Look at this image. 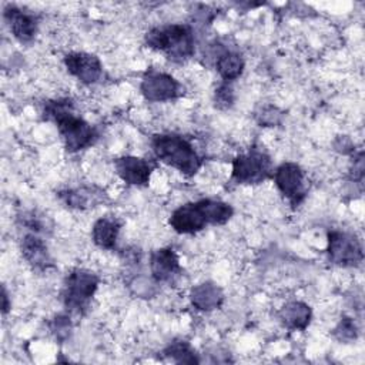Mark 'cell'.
Instances as JSON below:
<instances>
[{
  "mask_svg": "<svg viewBox=\"0 0 365 365\" xmlns=\"http://www.w3.org/2000/svg\"><path fill=\"white\" fill-rule=\"evenodd\" d=\"M4 19L7 20L10 30L17 40L27 43L34 38L37 33V19L34 14L14 6H7L4 9Z\"/></svg>",
  "mask_w": 365,
  "mask_h": 365,
  "instance_id": "4fadbf2b",
  "label": "cell"
},
{
  "mask_svg": "<svg viewBox=\"0 0 365 365\" xmlns=\"http://www.w3.org/2000/svg\"><path fill=\"white\" fill-rule=\"evenodd\" d=\"M279 117H281V114L278 113V110H277V108H274V107H269V108L262 110L259 123H261V124L274 125V124H277V123L279 121Z\"/></svg>",
  "mask_w": 365,
  "mask_h": 365,
  "instance_id": "cb8c5ba5",
  "label": "cell"
},
{
  "mask_svg": "<svg viewBox=\"0 0 365 365\" xmlns=\"http://www.w3.org/2000/svg\"><path fill=\"white\" fill-rule=\"evenodd\" d=\"M329 259L341 267H355L362 258V247L355 235L344 231L328 232Z\"/></svg>",
  "mask_w": 365,
  "mask_h": 365,
  "instance_id": "8992f818",
  "label": "cell"
},
{
  "mask_svg": "<svg viewBox=\"0 0 365 365\" xmlns=\"http://www.w3.org/2000/svg\"><path fill=\"white\" fill-rule=\"evenodd\" d=\"M279 318L291 329H305L311 319V309L304 302L292 301L279 311Z\"/></svg>",
  "mask_w": 365,
  "mask_h": 365,
  "instance_id": "2e32d148",
  "label": "cell"
},
{
  "mask_svg": "<svg viewBox=\"0 0 365 365\" xmlns=\"http://www.w3.org/2000/svg\"><path fill=\"white\" fill-rule=\"evenodd\" d=\"M335 335L341 339V341H349V339H355L356 336V327L355 322L351 318H344L339 325L335 328Z\"/></svg>",
  "mask_w": 365,
  "mask_h": 365,
  "instance_id": "7402d4cb",
  "label": "cell"
},
{
  "mask_svg": "<svg viewBox=\"0 0 365 365\" xmlns=\"http://www.w3.org/2000/svg\"><path fill=\"white\" fill-rule=\"evenodd\" d=\"M217 71L225 81H232L238 78L244 70V60L237 51H224L217 58Z\"/></svg>",
  "mask_w": 365,
  "mask_h": 365,
  "instance_id": "ac0fdd59",
  "label": "cell"
},
{
  "mask_svg": "<svg viewBox=\"0 0 365 365\" xmlns=\"http://www.w3.org/2000/svg\"><path fill=\"white\" fill-rule=\"evenodd\" d=\"M140 90L148 101H167L180 96L181 84L170 74L148 71L143 77Z\"/></svg>",
  "mask_w": 365,
  "mask_h": 365,
  "instance_id": "ba28073f",
  "label": "cell"
},
{
  "mask_svg": "<svg viewBox=\"0 0 365 365\" xmlns=\"http://www.w3.org/2000/svg\"><path fill=\"white\" fill-rule=\"evenodd\" d=\"M171 227L180 234H194L208 224L200 201L178 207L170 217Z\"/></svg>",
  "mask_w": 365,
  "mask_h": 365,
  "instance_id": "30bf717a",
  "label": "cell"
},
{
  "mask_svg": "<svg viewBox=\"0 0 365 365\" xmlns=\"http://www.w3.org/2000/svg\"><path fill=\"white\" fill-rule=\"evenodd\" d=\"M148 47L163 51L170 60L181 63L194 54V34L187 24H167L145 34Z\"/></svg>",
  "mask_w": 365,
  "mask_h": 365,
  "instance_id": "3957f363",
  "label": "cell"
},
{
  "mask_svg": "<svg viewBox=\"0 0 365 365\" xmlns=\"http://www.w3.org/2000/svg\"><path fill=\"white\" fill-rule=\"evenodd\" d=\"M150 268L153 278L158 282L173 281L181 272L178 257L173 248L155 250L150 258Z\"/></svg>",
  "mask_w": 365,
  "mask_h": 365,
  "instance_id": "7c38bea8",
  "label": "cell"
},
{
  "mask_svg": "<svg viewBox=\"0 0 365 365\" xmlns=\"http://www.w3.org/2000/svg\"><path fill=\"white\" fill-rule=\"evenodd\" d=\"M100 194V192H98ZM98 194L93 192L88 188H77V190H70L66 194H63V198L68 207L73 208H86V207H93L98 201Z\"/></svg>",
  "mask_w": 365,
  "mask_h": 365,
  "instance_id": "ffe728a7",
  "label": "cell"
},
{
  "mask_svg": "<svg viewBox=\"0 0 365 365\" xmlns=\"http://www.w3.org/2000/svg\"><path fill=\"white\" fill-rule=\"evenodd\" d=\"M269 170V157L264 151L252 148L232 161V180L238 184H257L268 177Z\"/></svg>",
  "mask_w": 365,
  "mask_h": 365,
  "instance_id": "5b68a950",
  "label": "cell"
},
{
  "mask_svg": "<svg viewBox=\"0 0 365 365\" xmlns=\"http://www.w3.org/2000/svg\"><path fill=\"white\" fill-rule=\"evenodd\" d=\"M164 354L167 356H170L174 362H184V364H194L198 362V359L194 355V351L191 349V346L184 342V341H175L173 342L165 351Z\"/></svg>",
  "mask_w": 365,
  "mask_h": 365,
  "instance_id": "44dd1931",
  "label": "cell"
},
{
  "mask_svg": "<svg viewBox=\"0 0 365 365\" xmlns=\"http://www.w3.org/2000/svg\"><path fill=\"white\" fill-rule=\"evenodd\" d=\"M215 101L218 103V106H224V107H230L232 104L234 96H232V90L228 87V84H222L217 90Z\"/></svg>",
  "mask_w": 365,
  "mask_h": 365,
  "instance_id": "603a6c76",
  "label": "cell"
},
{
  "mask_svg": "<svg viewBox=\"0 0 365 365\" xmlns=\"http://www.w3.org/2000/svg\"><path fill=\"white\" fill-rule=\"evenodd\" d=\"M21 251L29 264L34 268L44 269L51 265V259L44 241L36 234L24 235L21 241Z\"/></svg>",
  "mask_w": 365,
  "mask_h": 365,
  "instance_id": "5bb4252c",
  "label": "cell"
},
{
  "mask_svg": "<svg viewBox=\"0 0 365 365\" xmlns=\"http://www.w3.org/2000/svg\"><path fill=\"white\" fill-rule=\"evenodd\" d=\"M190 297L192 305L201 311H211L218 308L224 298L221 289L212 282H204L194 287Z\"/></svg>",
  "mask_w": 365,
  "mask_h": 365,
  "instance_id": "9a60e30c",
  "label": "cell"
},
{
  "mask_svg": "<svg viewBox=\"0 0 365 365\" xmlns=\"http://www.w3.org/2000/svg\"><path fill=\"white\" fill-rule=\"evenodd\" d=\"M114 167L120 178L131 185H145L153 173V164L150 161L131 155L117 158Z\"/></svg>",
  "mask_w": 365,
  "mask_h": 365,
  "instance_id": "8fae6325",
  "label": "cell"
},
{
  "mask_svg": "<svg viewBox=\"0 0 365 365\" xmlns=\"http://www.w3.org/2000/svg\"><path fill=\"white\" fill-rule=\"evenodd\" d=\"M64 64L70 74H73L76 78H78L81 83H86V84L96 83L103 74V67L98 57L90 53H84V51L68 53L64 57Z\"/></svg>",
  "mask_w": 365,
  "mask_h": 365,
  "instance_id": "9c48e42d",
  "label": "cell"
},
{
  "mask_svg": "<svg viewBox=\"0 0 365 365\" xmlns=\"http://www.w3.org/2000/svg\"><path fill=\"white\" fill-rule=\"evenodd\" d=\"M200 204L202 207V211L207 217L208 224H214V225L225 224L232 217V212H234L232 207L222 201L205 198V200H200Z\"/></svg>",
  "mask_w": 365,
  "mask_h": 365,
  "instance_id": "d6986e66",
  "label": "cell"
},
{
  "mask_svg": "<svg viewBox=\"0 0 365 365\" xmlns=\"http://www.w3.org/2000/svg\"><path fill=\"white\" fill-rule=\"evenodd\" d=\"M275 185L279 192L292 204H299L305 197L304 171L295 163L281 164L274 174Z\"/></svg>",
  "mask_w": 365,
  "mask_h": 365,
  "instance_id": "52a82bcc",
  "label": "cell"
},
{
  "mask_svg": "<svg viewBox=\"0 0 365 365\" xmlns=\"http://www.w3.org/2000/svg\"><path fill=\"white\" fill-rule=\"evenodd\" d=\"M7 294H6V291L3 289V312H6L7 311Z\"/></svg>",
  "mask_w": 365,
  "mask_h": 365,
  "instance_id": "d4e9b609",
  "label": "cell"
},
{
  "mask_svg": "<svg viewBox=\"0 0 365 365\" xmlns=\"http://www.w3.org/2000/svg\"><path fill=\"white\" fill-rule=\"evenodd\" d=\"M47 118L53 120L68 151H78L88 147L94 138V128L73 111L68 100L48 101L44 108Z\"/></svg>",
  "mask_w": 365,
  "mask_h": 365,
  "instance_id": "6da1fadb",
  "label": "cell"
},
{
  "mask_svg": "<svg viewBox=\"0 0 365 365\" xmlns=\"http://www.w3.org/2000/svg\"><path fill=\"white\" fill-rule=\"evenodd\" d=\"M120 232V224L114 218L103 217L93 227V241L101 248H113Z\"/></svg>",
  "mask_w": 365,
  "mask_h": 365,
  "instance_id": "e0dca14e",
  "label": "cell"
},
{
  "mask_svg": "<svg viewBox=\"0 0 365 365\" xmlns=\"http://www.w3.org/2000/svg\"><path fill=\"white\" fill-rule=\"evenodd\" d=\"M153 151L158 160L177 168L184 175H194L201 167V157L192 144L177 134H158L151 141Z\"/></svg>",
  "mask_w": 365,
  "mask_h": 365,
  "instance_id": "7a4b0ae2",
  "label": "cell"
},
{
  "mask_svg": "<svg viewBox=\"0 0 365 365\" xmlns=\"http://www.w3.org/2000/svg\"><path fill=\"white\" fill-rule=\"evenodd\" d=\"M97 285L98 277L96 274L80 268L73 269L67 275L61 292L66 308L74 312H81L94 295Z\"/></svg>",
  "mask_w": 365,
  "mask_h": 365,
  "instance_id": "277c9868",
  "label": "cell"
}]
</instances>
